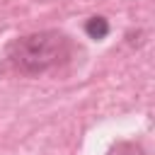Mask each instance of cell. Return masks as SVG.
I'll return each instance as SVG.
<instances>
[{
	"mask_svg": "<svg viewBox=\"0 0 155 155\" xmlns=\"http://www.w3.org/2000/svg\"><path fill=\"white\" fill-rule=\"evenodd\" d=\"M73 53L70 39L58 29H44L34 34L17 36L7 46V63L27 78L44 75L63 65Z\"/></svg>",
	"mask_w": 155,
	"mask_h": 155,
	"instance_id": "cell-1",
	"label": "cell"
},
{
	"mask_svg": "<svg viewBox=\"0 0 155 155\" xmlns=\"http://www.w3.org/2000/svg\"><path fill=\"white\" fill-rule=\"evenodd\" d=\"M109 19L107 17H102V15H94V17H90L87 22H85V34L90 36V39H94V41H102L107 34H109Z\"/></svg>",
	"mask_w": 155,
	"mask_h": 155,
	"instance_id": "cell-2",
	"label": "cell"
},
{
	"mask_svg": "<svg viewBox=\"0 0 155 155\" xmlns=\"http://www.w3.org/2000/svg\"><path fill=\"white\" fill-rule=\"evenodd\" d=\"M107 155H145V150L138 140H116L109 145Z\"/></svg>",
	"mask_w": 155,
	"mask_h": 155,
	"instance_id": "cell-3",
	"label": "cell"
}]
</instances>
